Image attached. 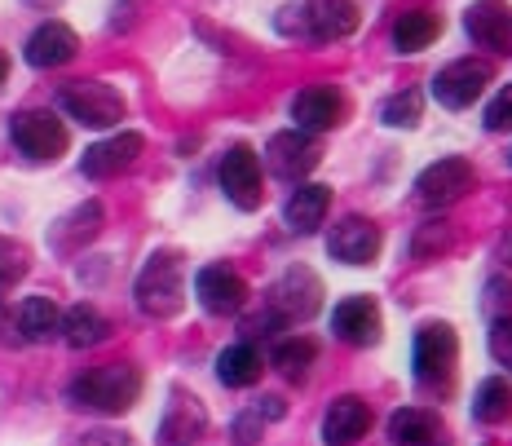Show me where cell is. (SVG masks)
I'll return each instance as SVG.
<instances>
[{
	"label": "cell",
	"mask_w": 512,
	"mask_h": 446,
	"mask_svg": "<svg viewBox=\"0 0 512 446\" xmlns=\"http://www.w3.org/2000/svg\"><path fill=\"white\" fill-rule=\"evenodd\" d=\"M437 31H442V18L433 9H407L393 23V45H398V53H420L437 40Z\"/></svg>",
	"instance_id": "cell-24"
},
{
	"label": "cell",
	"mask_w": 512,
	"mask_h": 446,
	"mask_svg": "<svg viewBox=\"0 0 512 446\" xmlns=\"http://www.w3.org/2000/svg\"><path fill=\"white\" fill-rule=\"evenodd\" d=\"M133 296H137V310L151 318L181 314V301H186V270H181L177 252H155V257L142 265V274H137Z\"/></svg>",
	"instance_id": "cell-2"
},
{
	"label": "cell",
	"mask_w": 512,
	"mask_h": 446,
	"mask_svg": "<svg viewBox=\"0 0 512 446\" xmlns=\"http://www.w3.org/2000/svg\"><path fill=\"white\" fill-rule=\"evenodd\" d=\"M490 80H495L490 62H482V58H455L451 67H442L433 76V98L442 106H451V111H464V106H473L477 98H482Z\"/></svg>",
	"instance_id": "cell-6"
},
{
	"label": "cell",
	"mask_w": 512,
	"mask_h": 446,
	"mask_svg": "<svg viewBox=\"0 0 512 446\" xmlns=\"http://www.w3.org/2000/svg\"><path fill=\"white\" fill-rule=\"evenodd\" d=\"M473 416L482 424H504L512 416V389L504 376H490L477 385V398H473Z\"/></svg>",
	"instance_id": "cell-28"
},
{
	"label": "cell",
	"mask_w": 512,
	"mask_h": 446,
	"mask_svg": "<svg viewBox=\"0 0 512 446\" xmlns=\"http://www.w3.org/2000/svg\"><path fill=\"white\" fill-rule=\"evenodd\" d=\"M102 230V204L98 199H89V204H80L76 212H67V217L53 226V235H49V243L58 252H76V248H84L93 235Z\"/></svg>",
	"instance_id": "cell-23"
},
{
	"label": "cell",
	"mask_w": 512,
	"mask_h": 446,
	"mask_svg": "<svg viewBox=\"0 0 512 446\" xmlns=\"http://www.w3.org/2000/svg\"><path fill=\"white\" fill-rule=\"evenodd\" d=\"M389 438L393 446H451L446 420L433 407H402L389 416Z\"/></svg>",
	"instance_id": "cell-14"
},
{
	"label": "cell",
	"mask_w": 512,
	"mask_h": 446,
	"mask_svg": "<svg viewBox=\"0 0 512 446\" xmlns=\"http://www.w3.org/2000/svg\"><path fill=\"white\" fill-rule=\"evenodd\" d=\"M455 363H460V341H455L451 323H429L415 332V376L424 389L451 394Z\"/></svg>",
	"instance_id": "cell-3"
},
{
	"label": "cell",
	"mask_w": 512,
	"mask_h": 446,
	"mask_svg": "<svg viewBox=\"0 0 512 446\" xmlns=\"http://www.w3.org/2000/svg\"><path fill=\"white\" fill-rule=\"evenodd\" d=\"M464 31L490 53H512V9L499 0H477L464 14Z\"/></svg>",
	"instance_id": "cell-16"
},
{
	"label": "cell",
	"mask_w": 512,
	"mask_h": 446,
	"mask_svg": "<svg viewBox=\"0 0 512 446\" xmlns=\"http://www.w3.org/2000/svg\"><path fill=\"white\" fill-rule=\"evenodd\" d=\"M473 186H477V173H473V164H468V159H460V155L437 159V164H429V168L420 173V182H415L424 208H451V204H460V199H464Z\"/></svg>",
	"instance_id": "cell-7"
},
{
	"label": "cell",
	"mask_w": 512,
	"mask_h": 446,
	"mask_svg": "<svg viewBox=\"0 0 512 446\" xmlns=\"http://www.w3.org/2000/svg\"><path fill=\"white\" fill-rule=\"evenodd\" d=\"M261 354H256V345L248 341H239V345H230V349H221V358H217V376H221V385H230V389H248L261 380Z\"/></svg>",
	"instance_id": "cell-25"
},
{
	"label": "cell",
	"mask_w": 512,
	"mask_h": 446,
	"mask_svg": "<svg viewBox=\"0 0 512 446\" xmlns=\"http://www.w3.org/2000/svg\"><path fill=\"white\" fill-rule=\"evenodd\" d=\"M261 429H265V420H261V411H243L239 420H234V442L239 446H256V438H261Z\"/></svg>",
	"instance_id": "cell-35"
},
{
	"label": "cell",
	"mask_w": 512,
	"mask_h": 446,
	"mask_svg": "<svg viewBox=\"0 0 512 446\" xmlns=\"http://www.w3.org/2000/svg\"><path fill=\"white\" fill-rule=\"evenodd\" d=\"M270 305L279 314V323H301V318L318 314L323 305V279H318L309 265H292L270 292Z\"/></svg>",
	"instance_id": "cell-8"
},
{
	"label": "cell",
	"mask_w": 512,
	"mask_h": 446,
	"mask_svg": "<svg viewBox=\"0 0 512 446\" xmlns=\"http://www.w3.org/2000/svg\"><path fill=\"white\" fill-rule=\"evenodd\" d=\"M495 257L504 261V265H512V226L504 230V235H499V243H495Z\"/></svg>",
	"instance_id": "cell-37"
},
{
	"label": "cell",
	"mask_w": 512,
	"mask_h": 446,
	"mask_svg": "<svg viewBox=\"0 0 512 446\" xmlns=\"http://www.w3.org/2000/svg\"><path fill=\"white\" fill-rule=\"evenodd\" d=\"M367 429H371V407L354 394L336 398L323 416V442L327 446H354L358 438H367Z\"/></svg>",
	"instance_id": "cell-18"
},
{
	"label": "cell",
	"mask_w": 512,
	"mask_h": 446,
	"mask_svg": "<svg viewBox=\"0 0 512 446\" xmlns=\"http://www.w3.org/2000/svg\"><path fill=\"white\" fill-rule=\"evenodd\" d=\"M486 129H490V133L512 129V84H504V89L495 93V102L486 106Z\"/></svg>",
	"instance_id": "cell-34"
},
{
	"label": "cell",
	"mask_w": 512,
	"mask_h": 446,
	"mask_svg": "<svg viewBox=\"0 0 512 446\" xmlns=\"http://www.w3.org/2000/svg\"><path fill=\"white\" fill-rule=\"evenodd\" d=\"M221 190L234 208L252 212L261 208V159H256L252 146H230L226 159H221Z\"/></svg>",
	"instance_id": "cell-9"
},
{
	"label": "cell",
	"mask_w": 512,
	"mask_h": 446,
	"mask_svg": "<svg viewBox=\"0 0 512 446\" xmlns=\"http://www.w3.org/2000/svg\"><path fill=\"white\" fill-rule=\"evenodd\" d=\"M345 93L332 89V84H309V89L296 93V102H292V120H296V129L301 133H327V129H336L340 120H345Z\"/></svg>",
	"instance_id": "cell-10"
},
{
	"label": "cell",
	"mask_w": 512,
	"mask_h": 446,
	"mask_svg": "<svg viewBox=\"0 0 512 446\" xmlns=\"http://www.w3.org/2000/svg\"><path fill=\"white\" fill-rule=\"evenodd\" d=\"M76 49H80V40H76V31H71L67 23H45V27L31 31L27 62L31 67H40V71H53V67H62V62L76 58Z\"/></svg>",
	"instance_id": "cell-20"
},
{
	"label": "cell",
	"mask_w": 512,
	"mask_h": 446,
	"mask_svg": "<svg viewBox=\"0 0 512 446\" xmlns=\"http://www.w3.org/2000/svg\"><path fill=\"white\" fill-rule=\"evenodd\" d=\"M451 248H455L451 221H424V226L415 230V243H411L415 261H433V257H442V252H451Z\"/></svg>",
	"instance_id": "cell-30"
},
{
	"label": "cell",
	"mask_w": 512,
	"mask_h": 446,
	"mask_svg": "<svg viewBox=\"0 0 512 446\" xmlns=\"http://www.w3.org/2000/svg\"><path fill=\"white\" fill-rule=\"evenodd\" d=\"M27 265H31V252L23 248V243L9 239V235H0V292L14 288V283L27 274Z\"/></svg>",
	"instance_id": "cell-31"
},
{
	"label": "cell",
	"mask_w": 512,
	"mask_h": 446,
	"mask_svg": "<svg viewBox=\"0 0 512 446\" xmlns=\"http://www.w3.org/2000/svg\"><path fill=\"white\" fill-rule=\"evenodd\" d=\"M9 76V62H5V53H0V80H5Z\"/></svg>",
	"instance_id": "cell-39"
},
{
	"label": "cell",
	"mask_w": 512,
	"mask_h": 446,
	"mask_svg": "<svg viewBox=\"0 0 512 446\" xmlns=\"http://www.w3.org/2000/svg\"><path fill=\"white\" fill-rule=\"evenodd\" d=\"M67 398L84 411H102V416H124L137 398H142V371L133 363H111V367H93L84 376L71 380Z\"/></svg>",
	"instance_id": "cell-1"
},
{
	"label": "cell",
	"mask_w": 512,
	"mask_h": 446,
	"mask_svg": "<svg viewBox=\"0 0 512 446\" xmlns=\"http://www.w3.org/2000/svg\"><path fill=\"white\" fill-rule=\"evenodd\" d=\"M204 429H208V416H204V407H199V398L173 394L168 416L159 424V446H186V442L204 438Z\"/></svg>",
	"instance_id": "cell-21"
},
{
	"label": "cell",
	"mask_w": 512,
	"mask_h": 446,
	"mask_svg": "<svg viewBox=\"0 0 512 446\" xmlns=\"http://www.w3.org/2000/svg\"><path fill=\"white\" fill-rule=\"evenodd\" d=\"M305 27L314 40H345L349 31H358V5L354 0H309L301 9Z\"/></svg>",
	"instance_id": "cell-19"
},
{
	"label": "cell",
	"mask_w": 512,
	"mask_h": 446,
	"mask_svg": "<svg viewBox=\"0 0 512 446\" xmlns=\"http://www.w3.org/2000/svg\"><path fill=\"white\" fill-rule=\"evenodd\" d=\"M9 133H14L18 151L27 159H40V164H49V159H58L67 151V124L53 111H18Z\"/></svg>",
	"instance_id": "cell-5"
},
{
	"label": "cell",
	"mask_w": 512,
	"mask_h": 446,
	"mask_svg": "<svg viewBox=\"0 0 512 446\" xmlns=\"http://www.w3.org/2000/svg\"><path fill=\"white\" fill-rule=\"evenodd\" d=\"M327 252L340 265H371L380 257V226L367 217H345L327 239Z\"/></svg>",
	"instance_id": "cell-13"
},
{
	"label": "cell",
	"mask_w": 512,
	"mask_h": 446,
	"mask_svg": "<svg viewBox=\"0 0 512 446\" xmlns=\"http://www.w3.org/2000/svg\"><path fill=\"white\" fill-rule=\"evenodd\" d=\"M490 354H495L499 367L512 371V314H499L495 327H490Z\"/></svg>",
	"instance_id": "cell-33"
},
{
	"label": "cell",
	"mask_w": 512,
	"mask_h": 446,
	"mask_svg": "<svg viewBox=\"0 0 512 446\" xmlns=\"http://www.w3.org/2000/svg\"><path fill=\"white\" fill-rule=\"evenodd\" d=\"M384 124H393V129H411V124H420V93H393L389 102L380 106Z\"/></svg>",
	"instance_id": "cell-32"
},
{
	"label": "cell",
	"mask_w": 512,
	"mask_h": 446,
	"mask_svg": "<svg viewBox=\"0 0 512 446\" xmlns=\"http://www.w3.org/2000/svg\"><path fill=\"white\" fill-rule=\"evenodd\" d=\"M332 327L345 345H358V349L376 345L380 341V305L371 301V296H345L332 314Z\"/></svg>",
	"instance_id": "cell-15"
},
{
	"label": "cell",
	"mask_w": 512,
	"mask_h": 446,
	"mask_svg": "<svg viewBox=\"0 0 512 446\" xmlns=\"http://www.w3.org/2000/svg\"><path fill=\"white\" fill-rule=\"evenodd\" d=\"M137 155H142V133H115V137H106V142L84 151V173H89L93 182H106V177L133 168Z\"/></svg>",
	"instance_id": "cell-17"
},
{
	"label": "cell",
	"mask_w": 512,
	"mask_h": 446,
	"mask_svg": "<svg viewBox=\"0 0 512 446\" xmlns=\"http://www.w3.org/2000/svg\"><path fill=\"white\" fill-rule=\"evenodd\" d=\"M18 332H23V341H49V336L62 332V314L58 305L49 301V296H27L23 310H18Z\"/></svg>",
	"instance_id": "cell-27"
},
{
	"label": "cell",
	"mask_w": 512,
	"mask_h": 446,
	"mask_svg": "<svg viewBox=\"0 0 512 446\" xmlns=\"http://www.w3.org/2000/svg\"><path fill=\"white\" fill-rule=\"evenodd\" d=\"M314 358H318V345L309 341V336H292V341H283L274 349V367H279L287 380H305Z\"/></svg>",
	"instance_id": "cell-29"
},
{
	"label": "cell",
	"mask_w": 512,
	"mask_h": 446,
	"mask_svg": "<svg viewBox=\"0 0 512 446\" xmlns=\"http://www.w3.org/2000/svg\"><path fill=\"white\" fill-rule=\"evenodd\" d=\"M106 332H111V323L93 310V305H71L67 314H62V341L71 349H93L106 341Z\"/></svg>",
	"instance_id": "cell-26"
},
{
	"label": "cell",
	"mask_w": 512,
	"mask_h": 446,
	"mask_svg": "<svg viewBox=\"0 0 512 446\" xmlns=\"http://www.w3.org/2000/svg\"><path fill=\"white\" fill-rule=\"evenodd\" d=\"M195 296L208 314H239L248 305V283L230 270V265H204L195 274Z\"/></svg>",
	"instance_id": "cell-11"
},
{
	"label": "cell",
	"mask_w": 512,
	"mask_h": 446,
	"mask_svg": "<svg viewBox=\"0 0 512 446\" xmlns=\"http://www.w3.org/2000/svg\"><path fill=\"white\" fill-rule=\"evenodd\" d=\"M27 5H36V9H53L58 0H27Z\"/></svg>",
	"instance_id": "cell-38"
},
{
	"label": "cell",
	"mask_w": 512,
	"mask_h": 446,
	"mask_svg": "<svg viewBox=\"0 0 512 446\" xmlns=\"http://www.w3.org/2000/svg\"><path fill=\"white\" fill-rule=\"evenodd\" d=\"M327 208H332V190L318 186V182H309V186H296V190H292V199H287L283 217H287V226H292L296 235H314V230L323 226Z\"/></svg>",
	"instance_id": "cell-22"
},
{
	"label": "cell",
	"mask_w": 512,
	"mask_h": 446,
	"mask_svg": "<svg viewBox=\"0 0 512 446\" xmlns=\"http://www.w3.org/2000/svg\"><path fill=\"white\" fill-rule=\"evenodd\" d=\"M80 446H133V438H128V433H115V429H93V433H84Z\"/></svg>",
	"instance_id": "cell-36"
},
{
	"label": "cell",
	"mask_w": 512,
	"mask_h": 446,
	"mask_svg": "<svg viewBox=\"0 0 512 446\" xmlns=\"http://www.w3.org/2000/svg\"><path fill=\"white\" fill-rule=\"evenodd\" d=\"M270 168L274 177H283V182H301V177H309L318 168V142L301 129H287V133H274L270 137Z\"/></svg>",
	"instance_id": "cell-12"
},
{
	"label": "cell",
	"mask_w": 512,
	"mask_h": 446,
	"mask_svg": "<svg viewBox=\"0 0 512 446\" xmlns=\"http://www.w3.org/2000/svg\"><path fill=\"white\" fill-rule=\"evenodd\" d=\"M62 111L84 129H115L124 120V98L102 80H76L58 93Z\"/></svg>",
	"instance_id": "cell-4"
}]
</instances>
